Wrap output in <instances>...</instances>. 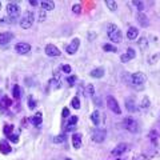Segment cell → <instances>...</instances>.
Masks as SVG:
<instances>
[{
  "label": "cell",
  "mask_w": 160,
  "mask_h": 160,
  "mask_svg": "<svg viewBox=\"0 0 160 160\" xmlns=\"http://www.w3.org/2000/svg\"><path fill=\"white\" fill-rule=\"evenodd\" d=\"M127 148H128V146L126 143H122V144H118L116 147H115L113 149H112V152H111V155H113V156H120V155H123L124 152L127 151Z\"/></svg>",
  "instance_id": "cell-13"
},
{
  "label": "cell",
  "mask_w": 160,
  "mask_h": 160,
  "mask_svg": "<svg viewBox=\"0 0 160 160\" xmlns=\"http://www.w3.org/2000/svg\"><path fill=\"white\" fill-rule=\"evenodd\" d=\"M62 116H63V118H69V109H68L67 107H64V108L62 109Z\"/></svg>",
  "instance_id": "cell-40"
},
{
  "label": "cell",
  "mask_w": 160,
  "mask_h": 160,
  "mask_svg": "<svg viewBox=\"0 0 160 160\" xmlns=\"http://www.w3.org/2000/svg\"><path fill=\"white\" fill-rule=\"evenodd\" d=\"M79 118L75 115V116H71L69 120L67 122L66 124V128H64V132H71V131H75V128H76V123H78Z\"/></svg>",
  "instance_id": "cell-11"
},
{
  "label": "cell",
  "mask_w": 160,
  "mask_h": 160,
  "mask_svg": "<svg viewBox=\"0 0 160 160\" xmlns=\"http://www.w3.org/2000/svg\"><path fill=\"white\" fill-rule=\"evenodd\" d=\"M46 11H40V13H39V22H44V20H46Z\"/></svg>",
  "instance_id": "cell-41"
},
{
  "label": "cell",
  "mask_w": 160,
  "mask_h": 160,
  "mask_svg": "<svg viewBox=\"0 0 160 160\" xmlns=\"http://www.w3.org/2000/svg\"><path fill=\"white\" fill-rule=\"evenodd\" d=\"M33 13L31 11H26L23 13V16L22 19H20V27H22L23 29H28V28H31L32 27V24H33Z\"/></svg>",
  "instance_id": "cell-2"
},
{
  "label": "cell",
  "mask_w": 160,
  "mask_h": 160,
  "mask_svg": "<svg viewBox=\"0 0 160 160\" xmlns=\"http://www.w3.org/2000/svg\"><path fill=\"white\" fill-rule=\"evenodd\" d=\"M13 39L12 32H0V46H6Z\"/></svg>",
  "instance_id": "cell-12"
},
{
  "label": "cell",
  "mask_w": 160,
  "mask_h": 160,
  "mask_svg": "<svg viewBox=\"0 0 160 160\" xmlns=\"http://www.w3.org/2000/svg\"><path fill=\"white\" fill-rule=\"evenodd\" d=\"M126 53L128 55V58L131 59V60H132V59H135V56H136V52H135V49H133V48H128Z\"/></svg>",
  "instance_id": "cell-38"
},
{
  "label": "cell",
  "mask_w": 160,
  "mask_h": 160,
  "mask_svg": "<svg viewBox=\"0 0 160 160\" xmlns=\"http://www.w3.org/2000/svg\"><path fill=\"white\" fill-rule=\"evenodd\" d=\"M87 95L89 98L95 96V87L92 86V84H88V86H87Z\"/></svg>",
  "instance_id": "cell-34"
},
{
  "label": "cell",
  "mask_w": 160,
  "mask_h": 160,
  "mask_svg": "<svg viewBox=\"0 0 160 160\" xmlns=\"http://www.w3.org/2000/svg\"><path fill=\"white\" fill-rule=\"evenodd\" d=\"M107 33H108V38L112 43H120L123 40V33L122 31L118 28V26L109 23L107 24Z\"/></svg>",
  "instance_id": "cell-1"
},
{
  "label": "cell",
  "mask_w": 160,
  "mask_h": 160,
  "mask_svg": "<svg viewBox=\"0 0 160 160\" xmlns=\"http://www.w3.org/2000/svg\"><path fill=\"white\" fill-rule=\"evenodd\" d=\"M138 36H139V29L136 27H129L127 31V38L129 40H135Z\"/></svg>",
  "instance_id": "cell-19"
},
{
  "label": "cell",
  "mask_w": 160,
  "mask_h": 160,
  "mask_svg": "<svg viewBox=\"0 0 160 160\" xmlns=\"http://www.w3.org/2000/svg\"><path fill=\"white\" fill-rule=\"evenodd\" d=\"M107 106H108V108L111 109L113 113H116V115L122 113V109H120V106H119L118 100L115 99L113 96H107Z\"/></svg>",
  "instance_id": "cell-5"
},
{
  "label": "cell",
  "mask_w": 160,
  "mask_h": 160,
  "mask_svg": "<svg viewBox=\"0 0 160 160\" xmlns=\"http://www.w3.org/2000/svg\"><path fill=\"white\" fill-rule=\"evenodd\" d=\"M29 4H31L32 7H36L38 4H40V3H39V2H36V0H29Z\"/></svg>",
  "instance_id": "cell-45"
},
{
  "label": "cell",
  "mask_w": 160,
  "mask_h": 160,
  "mask_svg": "<svg viewBox=\"0 0 160 160\" xmlns=\"http://www.w3.org/2000/svg\"><path fill=\"white\" fill-rule=\"evenodd\" d=\"M71 66L69 64H63V66H60V71L62 72H64V73H69L71 72Z\"/></svg>",
  "instance_id": "cell-35"
},
{
  "label": "cell",
  "mask_w": 160,
  "mask_h": 160,
  "mask_svg": "<svg viewBox=\"0 0 160 160\" xmlns=\"http://www.w3.org/2000/svg\"><path fill=\"white\" fill-rule=\"evenodd\" d=\"M52 86H53V88H59L60 87V75H59V72H56V73L53 75Z\"/></svg>",
  "instance_id": "cell-27"
},
{
  "label": "cell",
  "mask_w": 160,
  "mask_h": 160,
  "mask_svg": "<svg viewBox=\"0 0 160 160\" xmlns=\"http://www.w3.org/2000/svg\"><path fill=\"white\" fill-rule=\"evenodd\" d=\"M71 106H72L75 109H79V108H80V100H79L78 96L72 98V100H71Z\"/></svg>",
  "instance_id": "cell-30"
},
{
  "label": "cell",
  "mask_w": 160,
  "mask_h": 160,
  "mask_svg": "<svg viewBox=\"0 0 160 160\" xmlns=\"http://www.w3.org/2000/svg\"><path fill=\"white\" fill-rule=\"evenodd\" d=\"M129 80H131V84H132V86L138 87V88H142L143 84L146 83L147 76H146V75H144L143 72H135V73H132L131 76H129Z\"/></svg>",
  "instance_id": "cell-3"
},
{
  "label": "cell",
  "mask_w": 160,
  "mask_h": 160,
  "mask_svg": "<svg viewBox=\"0 0 160 160\" xmlns=\"http://www.w3.org/2000/svg\"><path fill=\"white\" fill-rule=\"evenodd\" d=\"M79 47H80V40L78 38H75V39L71 40V43H69L68 46L66 47V52L68 55H75V53L78 52Z\"/></svg>",
  "instance_id": "cell-6"
},
{
  "label": "cell",
  "mask_w": 160,
  "mask_h": 160,
  "mask_svg": "<svg viewBox=\"0 0 160 160\" xmlns=\"http://www.w3.org/2000/svg\"><path fill=\"white\" fill-rule=\"evenodd\" d=\"M151 139H152L153 143H156V131H152L151 132Z\"/></svg>",
  "instance_id": "cell-44"
},
{
  "label": "cell",
  "mask_w": 160,
  "mask_h": 160,
  "mask_svg": "<svg viewBox=\"0 0 160 160\" xmlns=\"http://www.w3.org/2000/svg\"><path fill=\"white\" fill-rule=\"evenodd\" d=\"M126 107L129 112H135L136 111V106H135V102L132 99H127L126 100Z\"/></svg>",
  "instance_id": "cell-23"
},
{
  "label": "cell",
  "mask_w": 160,
  "mask_h": 160,
  "mask_svg": "<svg viewBox=\"0 0 160 160\" xmlns=\"http://www.w3.org/2000/svg\"><path fill=\"white\" fill-rule=\"evenodd\" d=\"M132 4H135V7H136L139 11H143V9H144V3H143V2H138V0H133Z\"/></svg>",
  "instance_id": "cell-36"
},
{
  "label": "cell",
  "mask_w": 160,
  "mask_h": 160,
  "mask_svg": "<svg viewBox=\"0 0 160 160\" xmlns=\"http://www.w3.org/2000/svg\"><path fill=\"white\" fill-rule=\"evenodd\" d=\"M52 140H53V143H56V144H62L67 140V136H66V133H60L58 136H55Z\"/></svg>",
  "instance_id": "cell-24"
},
{
  "label": "cell",
  "mask_w": 160,
  "mask_h": 160,
  "mask_svg": "<svg viewBox=\"0 0 160 160\" xmlns=\"http://www.w3.org/2000/svg\"><path fill=\"white\" fill-rule=\"evenodd\" d=\"M31 48H32L31 44L20 42V43H18L16 46H15V51H16L18 53H20V55H26V53H28L29 51H31Z\"/></svg>",
  "instance_id": "cell-8"
},
{
  "label": "cell",
  "mask_w": 160,
  "mask_h": 160,
  "mask_svg": "<svg viewBox=\"0 0 160 160\" xmlns=\"http://www.w3.org/2000/svg\"><path fill=\"white\" fill-rule=\"evenodd\" d=\"M36 104H38V103H36V100H35V98L28 96V108L31 109V111L36 108Z\"/></svg>",
  "instance_id": "cell-28"
},
{
  "label": "cell",
  "mask_w": 160,
  "mask_h": 160,
  "mask_svg": "<svg viewBox=\"0 0 160 160\" xmlns=\"http://www.w3.org/2000/svg\"><path fill=\"white\" fill-rule=\"evenodd\" d=\"M40 7H42L43 11H52L55 8V3L53 2H48V0H43L40 3Z\"/></svg>",
  "instance_id": "cell-20"
},
{
  "label": "cell",
  "mask_w": 160,
  "mask_h": 160,
  "mask_svg": "<svg viewBox=\"0 0 160 160\" xmlns=\"http://www.w3.org/2000/svg\"><path fill=\"white\" fill-rule=\"evenodd\" d=\"M72 147L75 149H79L82 147V133H73L72 135Z\"/></svg>",
  "instance_id": "cell-16"
},
{
  "label": "cell",
  "mask_w": 160,
  "mask_h": 160,
  "mask_svg": "<svg viewBox=\"0 0 160 160\" xmlns=\"http://www.w3.org/2000/svg\"><path fill=\"white\" fill-rule=\"evenodd\" d=\"M89 75H91V78L93 79H100L104 76V68L103 67H98V68H93L91 72H89Z\"/></svg>",
  "instance_id": "cell-17"
},
{
  "label": "cell",
  "mask_w": 160,
  "mask_h": 160,
  "mask_svg": "<svg viewBox=\"0 0 160 160\" xmlns=\"http://www.w3.org/2000/svg\"><path fill=\"white\" fill-rule=\"evenodd\" d=\"M76 80H78V78L75 76V75H72V76H69L68 79H67V83H68V86L69 87H72L75 83H76Z\"/></svg>",
  "instance_id": "cell-37"
},
{
  "label": "cell",
  "mask_w": 160,
  "mask_h": 160,
  "mask_svg": "<svg viewBox=\"0 0 160 160\" xmlns=\"http://www.w3.org/2000/svg\"><path fill=\"white\" fill-rule=\"evenodd\" d=\"M103 49L106 52H118V49L115 48L113 46H111V44H104L103 46Z\"/></svg>",
  "instance_id": "cell-33"
},
{
  "label": "cell",
  "mask_w": 160,
  "mask_h": 160,
  "mask_svg": "<svg viewBox=\"0 0 160 160\" xmlns=\"http://www.w3.org/2000/svg\"><path fill=\"white\" fill-rule=\"evenodd\" d=\"M72 12L75 15H80V12H82V4L80 3H76L72 6Z\"/></svg>",
  "instance_id": "cell-31"
},
{
  "label": "cell",
  "mask_w": 160,
  "mask_h": 160,
  "mask_svg": "<svg viewBox=\"0 0 160 160\" xmlns=\"http://www.w3.org/2000/svg\"><path fill=\"white\" fill-rule=\"evenodd\" d=\"M95 38H96V33H95V32H89L88 33V40H89V42H92Z\"/></svg>",
  "instance_id": "cell-43"
},
{
  "label": "cell",
  "mask_w": 160,
  "mask_h": 160,
  "mask_svg": "<svg viewBox=\"0 0 160 160\" xmlns=\"http://www.w3.org/2000/svg\"><path fill=\"white\" fill-rule=\"evenodd\" d=\"M139 44H140V47H142V49L144 51V49L147 48V44H148V42H147V38H142V39H140Z\"/></svg>",
  "instance_id": "cell-39"
},
{
  "label": "cell",
  "mask_w": 160,
  "mask_h": 160,
  "mask_svg": "<svg viewBox=\"0 0 160 160\" xmlns=\"http://www.w3.org/2000/svg\"><path fill=\"white\" fill-rule=\"evenodd\" d=\"M11 100H9V98L8 96H3V99H2V102H0V106H4V107H9L11 106Z\"/></svg>",
  "instance_id": "cell-32"
},
{
  "label": "cell",
  "mask_w": 160,
  "mask_h": 160,
  "mask_svg": "<svg viewBox=\"0 0 160 160\" xmlns=\"http://www.w3.org/2000/svg\"><path fill=\"white\" fill-rule=\"evenodd\" d=\"M91 120H92V123L95 124V126H99L100 124V112L98 111H93L92 115H91Z\"/></svg>",
  "instance_id": "cell-22"
},
{
  "label": "cell",
  "mask_w": 160,
  "mask_h": 160,
  "mask_svg": "<svg viewBox=\"0 0 160 160\" xmlns=\"http://www.w3.org/2000/svg\"><path fill=\"white\" fill-rule=\"evenodd\" d=\"M12 96L16 100H19L22 98V88H20V86H18V84H15L13 88H12Z\"/></svg>",
  "instance_id": "cell-21"
},
{
  "label": "cell",
  "mask_w": 160,
  "mask_h": 160,
  "mask_svg": "<svg viewBox=\"0 0 160 160\" xmlns=\"http://www.w3.org/2000/svg\"><path fill=\"white\" fill-rule=\"evenodd\" d=\"M0 9H2V2H0Z\"/></svg>",
  "instance_id": "cell-46"
},
{
  "label": "cell",
  "mask_w": 160,
  "mask_h": 160,
  "mask_svg": "<svg viewBox=\"0 0 160 160\" xmlns=\"http://www.w3.org/2000/svg\"><path fill=\"white\" fill-rule=\"evenodd\" d=\"M29 120H31V123L33 124V126L39 127L40 124L43 123V113H42V112H36V113H35Z\"/></svg>",
  "instance_id": "cell-18"
},
{
  "label": "cell",
  "mask_w": 160,
  "mask_h": 160,
  "mask_svg": "<svg viewBox=\"0 0 160 160\" xmlns=\"http://www.w3.org/2000/svg\"><path fill=\"white\" fill-rule=\"evenodd\" d=\"M106 6L109 11H116L118 9V3L113 2V0H106Z\"/></svg>",
  "instance_id": "cell-26"
},
{
  "label": "cell",
  "mask_w": 160,
  "mask_h": 160,
  "mask_svg": "<svg viewBox=\"0 0 160 160\" xmlns=\"http://www.w3.org/2000/svg\"><path fill=\"white\" fill-rule=\"evenodd\" d=\"M3 132H4V135H6L7 138H9L12 135V132H13V126L12 124H6L4 128H3Z\"/></svg>",
  "instance_id": "cell-25"
},
{
  "label": "cell",
  "mask_w": 160,
  "mask_h": 160,
  "mask_svg": "<svg viewBox=\"0 0 160 160\" xmlns=\"http://www.w3.org/2000/svg\"><path fill=\"white\" fill-rule=\"evenodd\" d=\"M123 127L126 128V129H128L129 132H138V129H139V127H138V122L135 119H132V118H126L123 120Z\"/></svg>",
  "instance_id": "cell-4"
},
{
  "label": "cell",
  "mask_w": 160,
  "mask_h": 160,
  "mask_svg": "<svg viewBox=\"0 0 160 160\" xmlns=\"http://www.w3.org/2000/svg\"><path fill=\"white\" fill-rule=\"evenodd\" d=\"M7 13L9 15V18H15L20 13V7L18 6V3H8L7 4Z\"/></svg>",
  "instance_id": "cell-9"
},
{
  "label": "cell",
  "mask_w": 160,
  "mask_h": 160,
  "mask_svg": "<svg viewBox=\"0 0 160 160\" xmlns=\"http://www.w3.org/2000/svg\"><path fill=\"white\" fill-rule=\"evenodd\" d=\"M136 20L139 22V24L142 27H148L149 26V20H148V18H147V15H144L143 12H139L138 13V16H136Z\"/></svg>",
  "instance_id": "cell-15"
},
{
  "label": "cell",
  "mask_w": 160,
  "mask_h": 160,
  "mask_svg": "<svg viewBox=\"0 0 160 160\" xmlns=\"http://www.w3.org/2000/svg\"><path fill=\"white\" fill-rule=\"evenodd\" d=\"M66 160H72V159H66Z\"/></svg>",
  "instance_id": "cell-47"
},
{
  "label": "cell",
  "mask_w": 160,
  "mask_h": 160,
  "mask_svg": "<svg viewBox=\"0 0 160 160\" xmlns=\"http://www.w3.org/2000/svg\"><path fill=\"white\" fill-rule=\"evenodd\" d=\"M46 53L48 55V56H51V58H53V56H60V49L56 47V46H53V44H47L46 46Z\"/></svg>",
  "instance_id": "cell-10"
},
{
  "label": "cell",
  "mask_w": 160,
  "mask_h": 160,
  "mask_svg": "<svg viewBox=\"0 0 160 160\" xmlns=\"http://www.w3.org/2000/svg\"><path fill=\"white\" fill-rule=\"evenodd\" d=\"M149 107V98L148 96H144L143 100H142V103H140V108L142 109H146Z\"/></svg>",
  "instance_id": "cell-29"
},
{
  "label": "cell",
  "mask_w": 160,
  "mask_h": 160,
  "mask_svg": "<svg viewBox=\"0 0 160 160\" xmlns=\"http://www.w3.org/2000/svg\"><path fill=\"white\" fill-rule=\"evenodd\" d=\"M11 151H12L11 144H9L6 139L0 140V152H2L3 155H8V153H11Z\"/></svg>",
  "instance_id": "cell-14"
},
{
  "label": "cell",
  "mask_w": 160,
  "mask_h": 160,
  "mask_svg": "<svg viewBox=\"0 0 160 160\" xmlns=\"http://www.w3.org/2000/svg\"><path fill=\"white\" fill-rule=\"evenodd\" d=\"M129 60H131V59L128 58L127 53H124V55H122V56H120V62H122V63H127V62H129Z\"/></svg>",
  "instance_id": "cell-42"
},
{
  "label": "cell",
  "mask_w": 160,
  "mask_h": 160,
  "mask_svg": "<svg viewBox=\"0 0 160 160\" xmlns=\"http://www.w3.org/2000/svg\"><path fill=\"white\" fill-rule=\"evenodd\" d=\"M107 133L104 129H100V128H96L92 131V140L95 143H103L104 139H106Z\"/></svg>",
  "instance_id": "cell-7"
}]
</instances>
